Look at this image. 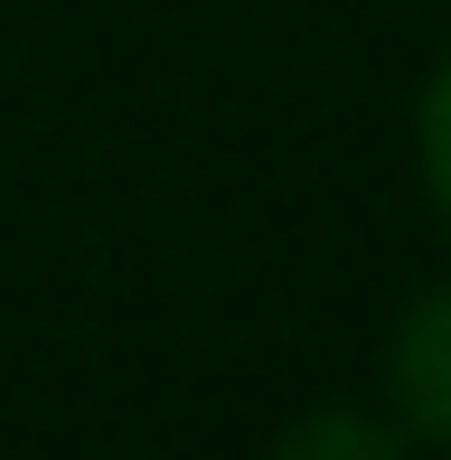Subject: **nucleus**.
<instances>
[{"mask_svg": "<svg viewBox=\"0 0 451 460\" xmlns=\"http://www.w3.org/2000/svg\"><path fill=\"white\" fill-rule=\"evenodd\" d=\"M263 460H414V451H404V423H385V413L311 404L301 423L273 432V451H263Z\"/></svg>", "mask_w": 451, "mask_h": 460, "instance_id": "obj_2", "label": "nucleus"}, {"mask_svg": "<svg viewBox=\"0 0 451 460\" xmlns=\"http://www.w3.org/2000/svg\"><path fill=\"white\" fill-rule=\"evenodd\" d=\"M414 141H423V188H433V207H442V226H451V48H442L433 85H423Z\"/></svg>", "mask_w": 451, "mask_h": 460, "instance_id": "obj_3", "label": "nucleus"}, {"mask_svg": "<svg viewBox=\"0 0 451 460\" xmlns=\"http://www.w3.org/2000/svg\"><path fill=\"white\" fill-rule=\"evenodd\" d=\"M385 404H395L404 442L451 451V282H433L395 320V348H385Z\"/></svg>", "mask_w": 451, "mask_h": 460, "instance_id": "obj_1", "label": "nucleus"}]
</instances>
